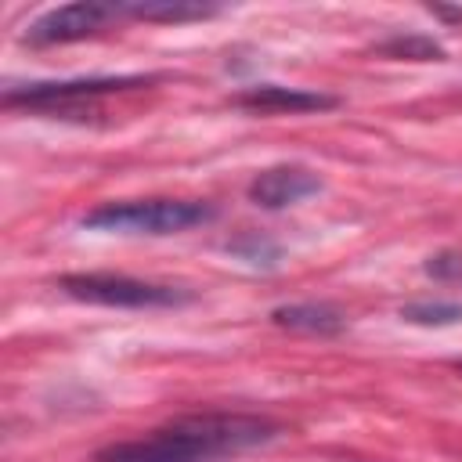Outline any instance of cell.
Instances as JSON below:
<instances>
[{"label":"cell","mask_w":462,"mask_h":462,"mask_svg":"<svg viewBox=\"0 0 462 462\" xmlns=\"http://www.w3.org/2000/svg\"><path fill=\"white\" fill-rule=\"evenodd\" d=\"M213 206L199 199H134V202H105L83 217L90 231L112 235H177L195 224L213 220Z\"/></svg>","instance_id":"cell-1"},{"label":"cell","mask_w":462,"mask_h":462,"mask_svg":"<svg viewBox=\"0 0 462 462\" xmlns=\"http://www.w3.org/2000/svg\"><path fill=\"white\" fill-rule=\"evenodd\" d=\"M58 289L72 300L97 303V307H184L195 300L191 289L180 285H162V282H144L130 274H108V271H87V274H61Z\"/></svg>","instance_id":"cell-2"},{"label":"cell","mask_w":462,"mask_h":462,"mask_svg":"<svg viewBox=\"0 0 462 462\" xmlns=\"http://www.w3.org/2000/svg\"><path fill=\"white\" fill-rule=\"evenodd\" d=\"M170 426L184 433L206 458L260 448L278 437V422L263 415H242V411H199V415H180Z\"/></svg>","instance_id":"cell-3"},{"label":"cell","mask_w":462,"mask_h":462,"mask_svg":"<svg viewBox=\"0 0 462 462\" xmlns=\"http://www.w3.org/2000/svg\"><path fill=\"white\" fill-rule=\"evenodd\" d=\"M155 83L152 76H90V79H61V83H22L4 90L7 108H36V112H69L90 105L105 94L137 90Z\"/></svg>","instance_id":"cell-4"},{"label":"cell","mask_w":462,"mask_h":462,"mask_svg":"<svg viewBox=\"0 0 462 462\" xmlns=\"http://www.w3.org/2000/svg\"><path fill=\"white\" fill-rule=\"evenodd\" d=\"M112 18H119V4H101V0H76L65 7H54L40 14L25 29V43L32 47H54V43H72L101 32Z\"/></svg>","instance_id":"cell-5"},{"label":"cell","mask_w":462,"mask_h":462,"mask_svg":"<svg viewBox=\"0 0 462 462\" xmlns=\"http://www.w3.org/2000/svg\"><path fill=\"white\" fill-rule=\"evenodd\" d=\"M321 191V177L300 162H282V166H267L263 173L253 177L249 184V199L260 209H285L296 206L310 195Z\"/></svg>","instance_id":"cell-6"},{"label":"cell","mask_w":462,"mask_h":462,"mask_svg":"<svg viewBox=\"0 0 462 462\" xmlns=\"http://www.w3.org/2000/svg\"><path fill=\"white\" fill-rule=\"evenodd\" d=\"M235 105L253 108V112H321L336 108L339 97L321 94V90H303V87H278V83H256L235 94Z\"/></svg>","instance_id":"cell-7"},{"label":"cell","mask_w":462,"mask_h":462,"mask_svg":"<svg viewBox=\"0 0 462 462\" xmlns=\"http://www.w3.org/2000/svg\"><path fill=\"white\" fill-rule=\"evenodd\" d=\"M271 321L282 325V328H292V332H307V336H336L346 328V314L332 303H285V307H274L271 310Z\"/></svg>","instance_id":"cell-8"},{"label":"cell","mask_w":462,"mask_h":462,"mask_svg":"<svg viewBox=\"0 0 462 462\" xmlns=\"http://www.w3.org/2000/svg\"><path fill=\"white\" fill-rule=\"evenodd\" d=\"M119 14L141 22H199L220 14L217 4H188V0H130L119 4Z\"/></svg>","instance_id":"cell-9"},{"label":"cell","mask_w":462,"mask_h":462,"mask_svg":"<svg viewBox=\"0 0 462 462\" xmlns=\"http://www.w3.org/2000/svg\"><path fill=\"white\" fill-rule=\"evenodd\" d=\"M379 54L408 58V61H437V58H444V47L433 36H422V32H397V36L379 43Z\"/></svg>","instance_id":"cell-10"},{"label":"cell","mask_w":462,"mask_h":462,"mask_svg":"<svg viewBox=\"0 0 462 462\" xmlns=\"http://www.w3.org/2000/svg\"><path fill=\"white\" fill-rule=\"evenodd\" d=\"M401 318L408 325H426V328H440V325H455L462 321V303H448V300H415L401 307Z\"/></svg>","instance_id":"cell-11"},{"label":"cell","mask_w":462,"mask_h":462,"mask_svg":"<svg viewBox=\"0 0 462 462\" xmlns=\"http://www.w3.org/2000/svg\"><path fill=\"white\" fill-rule=\"evenodd\" d=\"M227 249H231V253H238L242 260H249V263H263V267H274V260H278V249H274L271 242L256 238V235H245V238L231 242Z\"/></svg>","instance_id":"cell-12"},{"label":"cell","mask_w":462,"mask_h":462,"mask_svg":"<svg viewBox=\"0 0 462 462\" xmlns=\"http://www.w3.org/2000/svg\"><path fill=\"white\" fill-rule=\"evenodd\" d=\"M426 274H433V278H462V253H451V249H444V253H437V256H430L426 260Z\"/></svg>","instance_id":"cell-13"}]
</instances>
